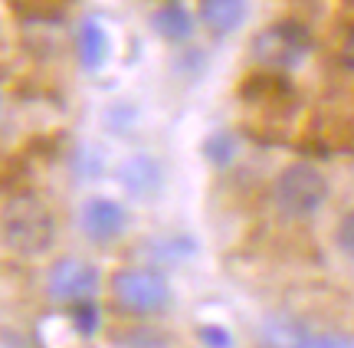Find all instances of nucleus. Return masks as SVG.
<instances>
[{
    "label": "nucleus",
    "mask_w": 354,
    "mask_h": 348,
    "mask_svg": "<svg viewBox=\"0 0 354 348\" xmlns=\"http://www.w3.org/2000/svg\"><path fill=\"white\" fill-rule=\"evenodd\" d=\"M151 30L167 43H184L194 33V17H190V10L180 0H165L151 13Z\"/></svg>",
    "instance_id": "nucleus-11"
},
{
    "label": "nucleus",
    "mask_w": 354,
    "mask_h": 348,
    "mask_svg": "<svg viewBox=\"0 0 354 348\" xmlns=\"http://www.w3.org/2000/svg\"><path fill=\"white\" fill-rule=\"evenodd\" d=\"M112 296L128 312L154 315L171 302V286H167L165 273L151 270V266H128L112 276Z\"/></svg>",
    "instance_id": "nucleus-4"
},
{
    "label": "nucleus",
    "mask_w": 354,
    "mask_h": 348,
    "mask_svg": "<svg viewBox=\"0 0 354 348\" xmlns=\"http://www.w3.org/2000/svg\"><path fill=\"white\" fill-rule=\"evenodd\" d=\"M76 46H79V63L86 66L88 73H99L105 66L109 53H112V39H109V30L102 26L99 17H86L76 26Z\"/></svg>",
    "instance_id": "nucleus-10"
},
{
    "label": "nucleus",
    "mask_w": 354,
    "mask_h": 348,
    "mask_svg": "<svg viewBox=\"0 0 354 348\" xmlns=\"http://www.w3.org/2000/svg\"><path fill=\"white\" fill-rule=\"evenodd\" d=\"M276 207L292 220L312 217L318 207L328 197V181L325 174L308 165V161H295L276 178Z\"/></svg>",
    "instance_id": "nucleus-3"
},
{
    "label": "nucleus",
    "mask_w": 354,
    "mask_h": 348,
    "mask_svg": "<svg viewBox=\"0 0 354 348\" xmlns=\"http://www.w3.org/2000/svg\"><path fill=\"white\" fill-rule=\"evenodd\" d=\"M73 325L79 329V336L92 338L95 332H99V306H95L92 299L76 302V306H73Z\"/></svg>",
    "instance_id": "nucleus-15"
},
{
    "label": "nucleus",
    "mask_w": 354,
    "mask_h": 348,
    "mask_svg": "<svg viewBox=\"0 0 354 348\" xmlns=\"http://www.w3.org/2000/svg\"><path fill=\"white\" fill-rule=\"evenodd\" d=\"M233 155H236V138L230 131H214L210 138H203V158L214 168H230Z\"/></svg>",
    "instance_id": "nucleus-14"
},
{
    "label": "nucleus",
    "mask_w": 354,
    "mask_h": 348,
    "mask_svg": "<svg viewBox=\"0 0 354 348\" xmlns=\"http://www.w3.org/2000/svg\"><path fill=\"white\" fill-rule=\"evenodd\" d=\"M69 3L76 0H10L13 13L26 24H59Z\"/></svg>",
    "instance_id": "nucleus-13"
},
{
    "label": "nucleus",
    "mask_w": 354,
    "mask_h": 348,
    "mask_svg": "<svg viewBox=\"0 0 354 348\" xmlns=\"http://www.w3.org/2000/svg\"><path fill=\"white\" fill-rule=\"evenodd\" d=\"M122 184L135 197H148L161 187V165L148 155H135L122 165Z\"/></svg>",
    "instance_id": "nucleus-12"
},
{
    "label": "nucleus",
    "mask_w": 354,
    "mask_h": 348,
    "mask_svg": "<svg viewBox=\"0 0 354 348\" xmlns=\"http://www.w3.org/2000/svg\"><path fill=\"white\" fill-rule=\"evenodd\" d=\"M3 348H30V342H26L24 336H17L13 329H7V332H3Z\"/></svg>",
    "instance_id": "nucleus-19"
},
{
    "label": "nucleus",
    "mask_w": 354,
    "mask_h": 348,
    "mask_svg": "<svg viewBox=\"0 0 354 348\" xmlns=\"http://www.w3.org/2000/svg\"><path fill=\"white\" fill-rule=\"evenodd\" d=\"M253 56L272 73H292L312 56V30L302 20H279L253 37Z\"/></svg>",
    "instance_id": "nucleus-2"
},
{
    "label": "nucleus",
    "mask_w": 354,
    "mask_h": 348,
    "mask_svg": "<svg viewBox=\"0 0 354 348\" xmlns=\"http://www.w3.org/2000/svg\"><path fill=\"white\" fill-rule=\"evenodd\" d=\"M259 336H263L266 348H354V338L308 329V325L295 322V319H282V315H269L259 325Z\"/></svg>",
    "instance_id": "nucleus-5"
},
{
    "label": "nucleus",
    "mask_w": 354,
    "mask_h": 348,
    "mask_svg": "<svg viewBox=\"0 0 354 348\" xmlns=\"http://www.w3.org/2000/svg\"><path fill=\"white\" fill-rule=\"evenodd\" d=\"M246 0H197V17L214 37H230L246 24Z\"/></svg>",
    "instance_id": "nucleus-9"
},
{
    "label": "nucleus",
    "mask_w": 354,
    "mask_h": 348,
    "mask_svg": "<svg viewBox=\"0 0 354 348\" xmlns=\"http://www.w3.org/2000/svg\"><path fill=\"white\" fill-rule=\"evenodd\" d=\"M338 59H342V66L348 69V73H354V24L348 26V33H344V39H342Z\"/></svg>",
    "instance_id": "nucleus-18"
},
{
    "label": "nucleus",
    "mask_w": 354,
    "mask_h": 348,
    "mask_svg": "<svg viewBox=\"0 0 354 348\" xmlns=\"http://www.w3.org/2000/svg\"><path fill=\"white\" fill-rule=\"evenodd\" d=\"M95 289H99V270L86 259H59L50 270V296L56 302L76 306V302H86L95 296Z\"/></svg>",
    "instance_id": "nucleus-6"
},
{
    "label": "nucleus",
    "mask_w": 354,
    "mask_h": 348,
    "mask_svg": "<svg viewBox=\"0 0 354 348\" xmlns=\"http://www.w3.org/2000/svg\"><path fill=\"white\" fill-rule=\"evenodd\" d=\"M236 95L246 105L269 109V105H282V102H289V99H295V86H292V79L286 73L266 69V73H250V76L243 79Z\"/></svg>",
    "instance_id": "nucleus-7"
},
{
    "label": "nucleus",
    "mask_w": 354,
    "mask_h": 348,
    "mask_svg": "<svg viewBox=\"0 0 354 348\" xmlns=\"http://www.w3.org/2000/svg\"><path fill=\"white\" fill-rule=\"evenodd\" d=\"M56 240V220H53L50 207L30 197V194H20L13 197L7 210H3V244L10 253H20V257H39L46 253Z\"/></svg>",
    "instance_id": "nucleus-1"
},
{
    "label": "nucleus",
    "mask_w": 354,
    "mask_h": 348,
    "mask_svg": "<svg viewBox=\"0 0 354 348\" xmlns=\"http://www.w3.org/2000/svg\"><path fill=\"white\" fill-rule=\"evenodd\" d=\"M335 244H338V250H342L344 257L354 259V210L342 217L338 230H335Z\"/></svg>",
    "instance_id": "nucleus-16"
},
{
    "label": "nucleus",
    "mask_w": 354,
    "mask_h": 348,
    "mask_svg": "<svg viewBox=\"0 0 354 348\" xmlns=\"http://www.w3.org/2000/svg\"><path fill=\"white\" fill-rule=\"evenodd\" d=\"M201 338L207 342V348H233V336L220 325H201Z\"/></svg>",
    "instance_id": "nucleus-17"
},
{
    "label": "nucleus",
    "mask_w": 354,
    "mask_h": 348,
    "mask_svg": "<svg viewBox=\"0 0 354 348\" xmlns=\"http://www.w3.org/2000/svg\"><path fill=\"white\" fill-rule=\"evenodd\" d=\"M125 223H128L125 207L118 204V201H112V197H92L82 207V230L92 240L109 244V240H115L118 233L125 230Z\"/></svg>",
    "instance_id": "nucleus-8"
}]
</instances>
